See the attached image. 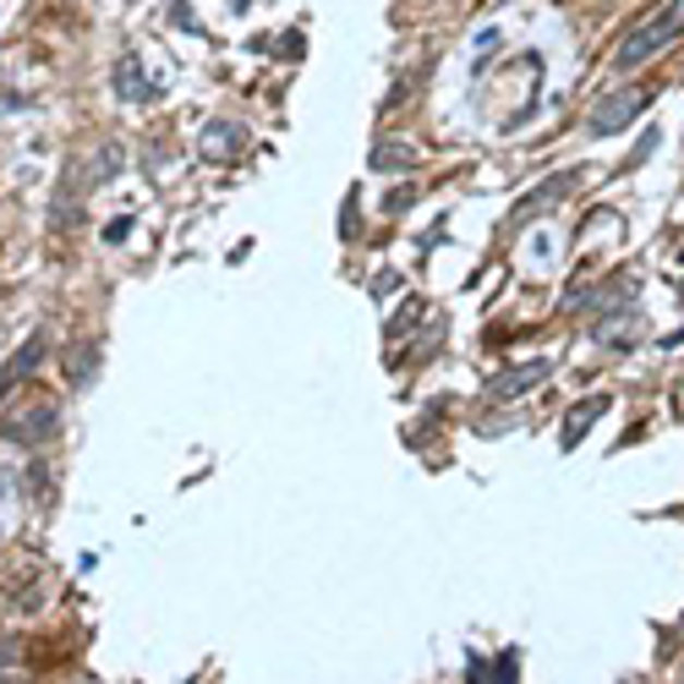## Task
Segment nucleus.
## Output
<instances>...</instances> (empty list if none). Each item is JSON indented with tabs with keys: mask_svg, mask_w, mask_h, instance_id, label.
<instances>
[{
	"mask_svg": "<svg viewBox=\"0 0 684 684\" xmlns=\"http://www.w3.org/2000/svg\"><path fill=\"white\" fill-rule=\"evenodd\" d=\"M94 373H99V346H88V339H83V346H72V357H67V379L88 384Z\"/></svg>",
	"mask_w": 684,
	"mask_h": 684,
	"instance_id": "obj_11",
	"label": "nucleus"
},
{
	"mask_svg": "<svg viewBox=\"0 0 684 684\" xmlns=\"http://www.w3.org/2000/svg\"><path fill=\"white\" fill-rule=\"evenodd\" d=\"M679 301H684V279H679Z\"/></svg>",
	"mask_w": 684,
	"mask_h": 684,
	"instance_id": "obj_15",
	"label": "nucleus"
},
{
	"mask_svg": "<svg viewBox=\"0 0 684 684\" xmlns=\"http://www.w3.org/2000/svg\"><path fill=\"white\" fill-rule=\"evenodd\" d=\"M411 159H417V154H411L406 143H379V148H373V165H379V170H389V165H411Z\"/></svg>",
	"mask_w": 684,
	"mask_h": 684,
	"instance_id": "obj_12",
	"label": "nucleus"
},
{
	"mask_svg": "<svg viewBox=\"0 0 684 684\" xmlns=\"http://www.w3.org/2000/svg\"><path fill=\"white\" fill-rule=\"evenodd\" d=\"M116 94H121V99H137V105L154 99V88L143 83V67H137V61H121V67H116Z\"/></svg>",
	"mask_w": 684,
	"mask_h": 684,
	"instance_id": "obj_10",
	"label": "nucleus"
},
{
	"mask_svg": "<svg viewBox=\"0 0 684 684\" xmlns=\"http://www.w3.org/2000/svg\"><path fill=\"white\" fill-rule=\"evenodd\" d=\"M679 34H684V0H668L657 17H646V23L613 50V72H635V67H646V61H651L657 50H668Z\"/></svg>",
	"mask_w": 684,
	"mask_h": 684,
	"instance_id": "obj_1",
	"label": "nucleus"
},
{
	"mask_svg": "<svg viewBox=\"0 0 684 684\" xmlns=\"http://www.w3.org/2000/svg\"><path fill=\"white\" fill-rule=\"evenodd\" d=\"M493 50H499V28H488V34L477 39V67H482V61H488Z\"/></svg>",
	"mask_w": 684,
	"mask_h": 684,
	"instance_id": "obj_13",
	"label": "nucleus"
},
{
	"mask_svg": "<svg viewBox=\"0 0 684 684\" xmlns=\"http://www.w3.org/2000/svg\"><path fill=\"white\" fill-rule=\"evenodd\" d=\"M575 181H580V170H559V176H548L537 192H526V197L515 203V219H520V225H526V219H542L559 197H569V192H575Z\"/></svg>",
	"mask_w": 684,
	"mask_h": 684,
	"instance_id": "obj_3",
	"label": "nucleus"
},
{
	"mask_svg": "<svg viewBox=\"0 0 684 684\" xmlns=\"http://www.w3.org/2000/svg\"><path fill=\"white\" fill-rule=\"evenodd\" d=\"M608 406H613V395H591V400H580V406L564 417V449H575V444L591 433V422H597Z\"/></svg>",
	"mask_w": 684,
	"mask_h": 684,
	"instance_id": "obj_7",
	"label": "nucleus"
},
{
	"mask_svg": "<svg viewBox=\"0 0 684 684\" xmlns=\"http://www.w3.org/2000/svg\"><path fill=\"white\" fill-rule=\"evenodd\" d=\"M646 99H651L646 88H619V94H608V99L586 116V132H591V137H613V132H624V127L646 110Z\"/></svg>",
	"mask_w": 684,
	"mask_h": 684,
	"instance_id": "obj_2",
	"label": "nucleus"
},
{
	"mask_svg": "<svg viewBox=\"0 0 684 684\" xmlns=\"http://www.w3.org/2000/svg\"><path fill=\"white\" fill-rule=\"evenodd\" d=\"M39 362H45V334H28V339H23V351H17L7 368H0V400H7V395H12Z\"/></svg>",
	"mask_w": 684,
	"mask_h": 684,
	"instance_id": "obj_5",
	"label": "nucleus"
},
{
	"mask_svg": "<svg viewBox=\"0 0 684 684\" xmlns=\"http://www.w3.org/2000/svg\"><path fill=\"white\" fill-rule=\"evenodd\" d=\"M241 148H247V127H236V121H208L203 137H197V154H203L208 165H214V159L225 165V159H236Z\"/></svg>",
	"mask_w": 684,
	"mask_h": 684,
	"instance_id": "obj_4",
	"label": "nucleus"
},
{
	"mask_svg": "<svg viewBox=\"0 0 684 684\" xmlns=\"http://www.w3.org/2000/svg\"><path fill=\"white\" fill-rule=\"evenodd\" d=\"M0 684H12V679H0Z\"/></svg>",
	"mask_w": 684,
	"mask_h": 684,
	"instance_id": "obj_16",
	"label": "nucleus"
},
{
	"mask_svg": "<svg viewBox=\"0 0 684 684\" xmlns=\"http://www.w3.org/2000/svg\"><path fill=\"white\" fill-rule=\"evenodd\" d=\"M121 165H127V148H121V143H105V148L88 159V187H105V181H116V176H121Z\"/></svg>",
	"mask_w": 684,
	"mask_h": 684,
	"instance_id": "obj_8",
	"label": "nucleus"
},
{
	"mask_svg": "<svg viewBox=\"0 0 684 684\" xmlns=\"http://www.w3.org/2000/svg\"><path fill=\"white\" fill-rule=\"evenodd\" d=\"M411 197H417V187H400V192H389L384 208H389V214H395V208H411Z\"/></svg>",
	"mask_w": 684,
	"mask_h": 684,
	"instance_id": "obj_14",
	"label": "nucleus"
},
{
	"mask_svg": "<svg viewBox=\"0 0 684 684\" xmlns=\"http://www.w3.org/2000/svg\"><path fill=\"white\" fill-rule=\"evenodd\" d=\"M548 373H553V362H526V368H509V373H499V379L488 384V395H493V400H520V395H526L531 384H542Z\"/></svg>",
	"mask_w": 684,
	"mask_h": 684,
	"instance_id": "obj_6",
	"label": "nucleus"
},
{
	"mask_svg": "<svg viewBox=\"0 0 684 684\" xmlns=\"http://www.w3.org/2000/svg\"><path fill=\"white\" fill-rule=\"evenodd\" d=\"M50 428H56V411H50V406H34V411H28L23 422H12L7 433H12L17 444H34V439H50Z\"/></svg>",
	"mask_w": 684,
	"mask_h": 684,
	"instance_id": "obj_9",
	"label": "nucleus"
}]
</instances>
